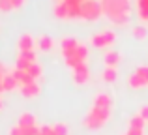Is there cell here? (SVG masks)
<instances>
[{
	"mask_svg": "<svg viewBox=\"0 0 148 135\" xmlns=\"http://www.w3.org/2000/svg\"><path fill=\"white\" fill-rule=\"evenodd\" d=\"M112 114V98L109 92H98L92 101V107L88 109L86 116L83 120V126L86 130H99L111 120Z\"/></svg>",
	"mask_w": 148,
	"mask_h": 135,
	"instance_id": "1",
	"label": "cell"
},
{
	"mask_svg": "<svg viewBox=\"0 0 148 135\" xmlns=\"http://www.w3.org/2000/svg\"><path fill=\"white\" fill-rule=\"evenodd\" d=\"M60 53L64 56L66 66H69L71 69L81 64H86L88 58V47L73 36H66L60 40Z\"/></svg>",
	"mask_w": 148,
	"mask_h": 135,
	"instance_id": "2",
	"label": "cell"
},
{
	"mask_svg": "<svg viewBox=\"0 0 148 135\" xmlns=\"http://www.w3.org/2000/svg\"><path fill=\"white\" fill-rule=\"evenodd\" d=\"M101 10L114 26H127L131 21V0H101Z\"/></svg>",
	"mask_w": 148,
	"mask_h": 135,
	"instance_id": "3",
	"label": "cell"
},
{
	"mask_svg": "<svg viewBox=\"0 0 148 135\" xmlns=\"http://www.w3.org/2000/svg\"><path fill=\"white\" fill-rule=\"evenodd\" d=\"M54 17H58V19H79L81 17V4L58 0L54 4Z\"/></svg>",
	"mask_w": 148,
	"mask_h": 135,
	"instance_id": "4",
	"label": "cell"
},
{
	"mask_svg": "<svg viewBox=\"0 0 148 135\" xmlns=\"http://www.w3.org/2000/svg\"><path fill=\"white\" fill-rule=\"evenodd\" d=\"M103 15L101 0H83L81 2V17L83 21H98Z\"/></svg>",
	"mask_w": 148,
	"mask_h": 135,
	"instance_id": "5",
	"label": "cell"
},
{
	"mask_svg": "<svg viewBox=\"0 0 148 135\" xmlns=\"http://www.w3.org/2000/svg\"><path fill=\"white\" fill-rule=\"evenodd\" d=\"M127 86L131 90H143L148 88V66H139L135 71L127 75Z\"/></svg>",
	"mask_w": 148,
	"mask_h": 135,
	"instance_id": "6",
	"label": "cell"
},
{
	"mask_svg": "<svg viewBox=\"0 0 148 135\" xmlns=\"http://www.w3.org/2000/svg\"><path fill=\"white\" fill-rule=\"evenodd\" d=\"M114 41H116V32L112 28L99 30L90 38V45L96 49H109L111 45H114Z\"/></svg>",
	"mask_w": 148,
	"mask_h": 135,
	"instance_id": "7",
	"label": "cell"
},
{
	"mask_svg": "<svg viewBox=\"0 0 148 135\" xmlns=\"http://www.w3.org/2000/svg\"><path fill=\"white\" fill-rule=\"evenodd\" d=\"M36 60H38L36 51H19L17 58H15V68H19V69H26L28 66H32Z\"/></svg>",
	"mask_w": 148,
	"mask_h": 135,
	"instance_id": "8",
	"label": "cell"
},
{
	"mask_svg": "<svg viewBox=\"0 0 148 135\" xmlns=\"http://www.w3.org/2000/svg\"><path fill=\"white\" fill-rule=\"evenodd\" d=\"M71 77L75 84H84L88 79H90V69H88V64H81V66L71 69Z\"/></svg>",
	"mask_w": 148,
	"mask_h": 135,
	"instance_id": "9",
	"label": "cell"
},
{
	"mask_svg": "<svg viewBox=\"0 0 148 135\" xmlns=\"http://www.w3.org/2000/svg\"><path fill=\"white\" fill-rule=\"evenodd\" d=\"M34 47H36V40H34L32 34L25 32V34L19 36V40H17V49L19 51H34Z\"/></svg>",
	"mask_w": 148,
	"mask_h": 135,
	"instance_id": "10",
	"label": "cell"
},
{
	"mask_svg": "<svg viewBox=\"0 0 148 135\" xmlns=\"http://www.w3.org/2000/svg\"><path fill=\"white\" fill-rule=\"evenodd\" d=\"M19 92H21L25 98H36V96H40L41 86H40V83H38V81H32V83L23 84V86L19 88Z\"/></svg>",
	"mask_w": 148,
	"mask_h": 135,
	"instance_id": "11",
	"label": "cell"
},
{
	"mask_svg": "<svg viewBox=\"0 0 148 135\" xmlns=\"http://www.w3.org/2000/svg\"><path fill=\"white\" fill-rule=\"evenodd\" d=\"M122 62V55H120L118 51H107L103 55V64H105V68H116L118 64Z\"/></svg>",
	"mask_w": 148,
	"mask_h": 135,
	"instance_id": "12",
	"label": "cell"
},
{
	"mask_svg": "<svg viewBox=\"0 0 148 135\" xmlns=\"http://www.w3.org/2000/svg\"><path fill=\"white\" fill-rule=\"evenodd\" d=\"M25 4H26V0H0V11L10 13V11H15L19 8H23Z\"/></svg>",
	"mask_w": 148,
	"mask_h": 135,
	"instance_id": "13",
	"label": "cell"
},
{
	"mask_svg": "<svg viewBox=\"0 0 148 135\" xmlns=\"http://www.w3.org/2000/svg\"><path fill=\"white\" fill-rule=\"evenodd\" d=\"M36 45H38V49H40V51L49 53L51 49L54 47V41H53V38H51V36H47V34H41V36L36 40Z\"/></svg>",
	"mask_w": 148,
	"mask_h": 135,
	"instance_id": "14",
	"label": "cell"
},
{
	"mask_svg": "<svg viewBox=\"0 0 148 135\" xmlns=\"http://www.w3.org/2000/svg\"><path fill=\"white\" fill-rule=\"evenodd\" d=\"M17 126H21V128H32V126H38V122H36V116H34L32 113H23L21 116H19V120H17Z\"/></svg>",
	"mask_w": 148,
	"mask_h": 135,
	"instance_id": "15",
	"label": "cell"
},
{
	"mask_svg": "<svg viewBox=\"0 0 148 135\" xmlns=\"http://www.w3.org/2000/svg\"><path fill=\"white\" fill-rule=\"evenodd\" d=\"M137 17L143 23H148V0H137Z\"/></svg>",
	"mask_w": 148,
	"mask_h": 135,
	"instance_id": "16",
	"label": "cell"
},
{
	"mask_svg": "<svg viewBox=\"0 0 148 135\" xmlns=\"http://www.w3.org/2000/svg\"><path fill=\"white\" fill-rule=\"evenodd\" d=\"M116 77H118L116 68H105L103 71H101V81H103V83H114Z\"/></svg>",
	"mask_w": 148,
	"mask_h": 135,
	"instance_id": "17",
	"label": "cell"
},
{
	"mask_svg": "<svg viewBox=\"0 0 148 135\" xmlns=\"http://www.w3.org/2000/svg\"><path fill=\"white\" fill-rule=\"evenodd\" d=\"M15 86H17V81L13 79V75H11V71H10L2 79V90L4 92H11V90H15Z\"/></svg>",
	"mask_w": 148,
	"mask_h": 135,
	"instance_id": "18",
	"label": "cell"
},
{
	"mask_svg": "<svg viewBox=\"0 0 148 135\" xmlns=\"http://www.w3.org/2000/svg\"><path fill=\"white\" fill-rule=\"evenodd\" d=\"M145 118L141 116V114H135V116H131L130 118V124H127V128H137V130H145Z\"/></svg>",
	"mask_w": 148,
	"mask_h": 135,
	"instance_id": "19",
	"label": "cell"
},
{
	"mask_svg": "<svg viewBox=\"0 0 148 135\" xmlns=\"http://www.w3.org/2000/svg\"><path fill=\"white\" fill-rule=\"evenodd\" d=\"M131 34H133V38H137V40H146L148 30H146L145 25H137V26H133V28H131Z\"/></svg>",
	"mask_w": 148,
	"mask_h": 135,
	"instance_id": "20",
	"label": "cell"
},
{
	"mask_svg": "<svg viewBox=\"0 0 148 135\" xmlns=\"http://www.w3.org/2000/svg\"><path fill=\"white\" fill-rule=\"evenodd\" d=\"M26 71H28V75L32 77L34 81H38V79L41 77V73H43V69H41V66H40L38 62H34L32 66H28V68H26Z\"/></svg>",
	"mask_w": 148,
	"mask_h": 135,
	"instance_id": "21",
	"label": "cell"
},
{
	"mask_svg": "<svg viewBox=\"0 0 148 135\" xmlns=\"http://www.w3.org/2000/svg\"><path fill=\"white\" fill-rule=\"evenodd\" d=\"M53 133L54 135H69V128L66 122H56L53 124Z\"/></svg>",
	"mask_w": 148,
	"mask_h": 135,
	"instance_id": "22",
	"label": "cell"
},
{
	"mask_svg": "<svg viewBox=\"0 0 148 135\" xmlns=\"http://www.w3.org/2000/svg\"><path fill=\"white\" fill-rule=\"evenodd\" d=\"M8 135H26V133H25V130H23V128H19V126H13V128L8 132Z\"/></svg>",
	"mask_w": 148,
	"mask_h": 135,
	"instance_id": "23",
	"label": "cell"
},
{
	"mask_svg": "<svg viewBox=\"0 0 148 135\" xmlns=\"http://www.w3.org/2000/svg\"><path fill=\"white\" fill-rule=\"evenodd\" d=\"M139 114L145 118V122H148V103H146V105H143L141 109H139Z\"/></svg>",
	"mask_w": 148,
	"mask_h": 135,
	"instance_id": "24",
	"label": "cell"
},
{
	"mask_svg": "<svg viewBox=\"0 0 148 135\" xmlns=\"http://www.w3.org/2000/svg\"><path fill=\"white\" fill-rule=\"evenodd\" d=\"M143 132H145V130H137V128H127L126 135H143Z\"/></svg>",
	"mask_w": 148,
	"mask_h": 135,
	"instance_id": "25",
	"label": "cell"
},
{
	"mask_svg": "<svg viewBox=\"0 0 148 135\" xmlns=\"http://www.w3.org/2000/svg\"><path fill=\"white\" fill-rule=\"evenodd\" d=\"M2 107H4V101H2V98H0V109H2Z\"/></svg>",
	"mask_w": 148,
	"mask_h": 135,
	"instance_id": "26",
	"label": "cell"
},
{
	"mask_svg": "<svg viewBox=\"0 0 148 135\" xmlns=\"http://www.w3.org/2000/svg\"><path fill=\"white\" fill-rule=\"evenodd\" d=\"M124 135H126V133H124Z\"/></svg>",
	"mask_w": 148,
	"mask_h": 135,
	"instance_id": "27",
	"label": "cell"
}]
</instances>
